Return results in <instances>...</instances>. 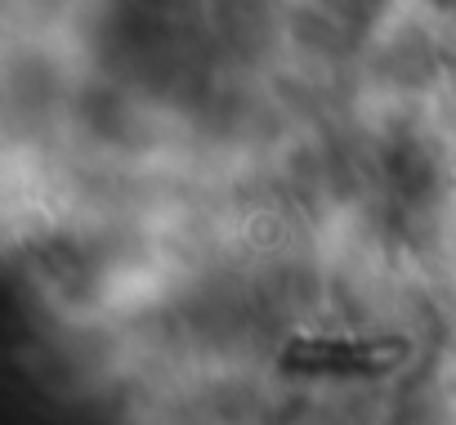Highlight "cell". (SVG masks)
Listing matches in <instances>:
<instances>
[{
  "mask_svg": "<svg viewBox=\"0 0 456 425\" xmlns=\"http://www.w3.org/2000/svg\"><path fill=\"white\" fill-rule=\"evenodd\" d=\"M407 358L403 340L371 336V340H296L282 349L287 372H327V376H376Z\"/></svg>",
  "mask_w": 456,
  "mask_h": 425,
  "instance_id": "1",
  "label": "cell"
}]
</instances>
